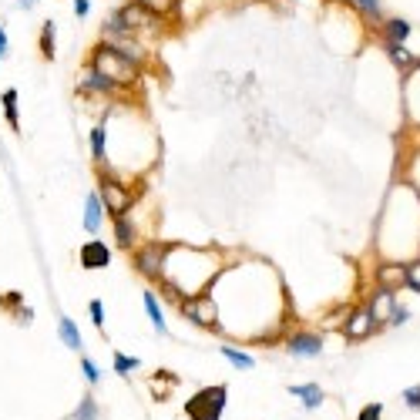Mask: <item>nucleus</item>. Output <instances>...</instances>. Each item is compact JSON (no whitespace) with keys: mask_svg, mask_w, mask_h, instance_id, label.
<instances>
[{"mask_svg":"<svg viewBox=\"0 0 420 420\" xmlns=\"http://www.w3.org/2000/svg\"><path fill=\"white\" fill-rule=\"evenodd\" d=\"M57 333H61V343L67 346V350H81V330H77V323L71 316L57 319Z\"/></svg>","mask_w":420,"mask_h":420,"instance_id":"412c9836","label":"nucleus"},{"mask_svg":"<svg viewBox=\"0 0 420 420\" xmlns=\"http://www.w3.org/2000/svg\"><path fill=\"white\" fill-rule=\"evenodd\" d=\"M410 34H414L410 21H404V17H383V24H380V40L383 44H404Z\"/></svg>","mask_w":420,"mask_h":420,"instance_id":"4468645a","label":"nucleus"},{"mask_svg":"<svg viewBox=\"0 0 420 420\" xmlns=\"http://www.w3.org/2000/svg\"><path fill=\"white\" fill-rule=\"evenodd\" d=\"M286 350L299 360H313L323 353V336L313 330H296V333H286Z\"/></svg>","mask_w":420,"mask_h":420,"instance_id":"1a4fd4ad","label":"nucleus"},{"mask_svg":"<svg viewBox=\"0 0 420 420\" xmlns=\"http://www.w3.org/2000/svg\"><path fill=\"white\" fill-rule=\"evenodd\" d=\"M179 377L175 373H168V370H162V373H155V380H152V394L158 397V400H165L168 390H165V383H175Z\"/></svg>","mask_w":420,"mask_h":420,"instance_id":"a878e982","label":"nucleus"},{"mask_svg":"<svg viewBox=\"0 0 420 420\" xmlns=\"http://www.w3.org/2000/svg\"><path fill=\"white\" fill-rule=\"evenodd\" d=\"M115 242L121 245V249H128V253H135L138 245V229H135V222H131V216H121L115 219Z\"/></svg>","mask_w":420,"mask_h":420,"instance_id":"f3484780","label":"nucleus"},{"mask_svg":"<svg viewBox=\"0 0 420 420\" xmlns=\"http://www.w3.org/2000/svg\"><path fill=\"white\" fill-rule=\"evenodd\" d=\"M141 303H145V313H148V319H152V326L162 336H168V326H165V313H162V303H158V296L152 293V289H145L141 293Z\"/></svg>","mask_w":420,"mask_h":420,"instance_id":"a211bd4d","label":"nucleus"},{"mask_svg":"<svg viewBox=\"0 0 420 420\" xmlns=\"http://www.w3.org/2000/svg\"><path fill=\"white\" fill-rule=\"evenodd\" d=\"M74 420H98V404H94L91 394L81 397V404H77V410H74Z\"/></svg>","mask_w":420,"mask_h":420,"instance_id":"393cba45","label":"nucleus"},{"mask_svg":"<svg viewBox=\"0 0 420 420\" xmlns=\"http://www.w3.org/2000/svg\"><path fill=\"white\" fill-rule=\"evenodd\" d=\"M165 255H168V242L148 239L145 245H138V249L131 253V262H135V272H138L141 280L158 282V280H162V269H165Z\"/></svg>","mask_w":420,"mask_h":420,"instance_id":"20e7f679","label":"nucleus"},{"mask_svg":"<svg viewBox=\"0 0 420 420\" xmlns=\"http://www.w3.org/2000/svg\"><path fill=\"white\" fill-rule=\"evenodd\" d=\"M115 17L125 24V31H131V34H135V31H148V27L158 21V17H155L145 4H138V0H128L121 11H115Z\"/></svg>","mask_w":420,"mask_h":420,"instance_id":"9d476101","label":"nucleus"},{"mask_svg":"<svg viewBox=\"0 0 420 420\" xmlns=\"http://www.w3.org/2000/svg\"><path fill=\"white\" fill-rule=\"evenodd\" d=\"M182 316L195 323V326H202V330H216L219 326V303L212 293H202V296H189V299H182Z\"/></svg>","mask_w":420,"mask_h":420,"instance_id":"39448f33","label":"nucleus"},{"mask_svg":"<svg viewBox=\"0 0 420 420\" xmlns=\"http://www.w3.org/2000/svg\"><path fill=\"white\" fill-rule=\"evenodd\" d=\"M407 289L420 296V255L407 259Z\"/></svg>","mask_w":420,"mask_h":420,"instance_id":"cd10ccee","label":"nucleus"},{"mask_svg":"<svg viewBox=\"0 0 420 420\" xmlns=\"http://www.w3.org/2000/svg\"><path fill=\"white\" fill-rule=\"evenodd\" d=\"M91 158L104 165V158H108V125L98 121V125L91 128Z\"/></svg>","mask_w":420,"mask_h":420,"instance_id":"6ab92c4d","label":"nucleus"},{"mask_svg":"<svg viewBox=\"0 0 420 420\" xmlns=\"http://www.w3.org/2000/svg\"><path fill=\"white\" fill-rule=\"evenodd\" d=\"M81 373H84V380H88L91 387H94V383L101 380V370L94 367V363H91V360H81Z\"/></svg>","mask_w":420,"mask_h":420,"instance_id":"2f4dec72","label":"nucleus"},{"mask_svg":"<svg viewBox=\"0 0 420 420\" xmlns=\"http://www.w3.org/2000/svg\"><path fill=\"white\" fill-rule=\"evenodd\" d=\"M17 4H21V7H27V4H31V0H17Z\"/></svg>","mask_w":420,"mask_h":420,"instance_id":"e433bc0d","label":"nucleus"},{"mask_svg":"<svg viewBox=\"0 0 420 420\" xmlns=\"http://www.w3.org/2000/svg\"><path fill=\"white\" fill-rule=\"evenodd\" d=\"M383 326L373 319V313H370L367 303H360L350 309V316H346L343 323V336L350 340V343H363V340H370V336H377Z\"/></svg>","mask_w":420,"mask_h":420,"instance_id":"423d86ee","label":"nucleus"},{"mask_svg":"<svg viewBox=\"0 0 420 420\" xmlns=\"http://www.w3.org/2000/svg\"><path fill=\"white\" fill-rule=\"evenodd\" d=\"M141 360L138 357H125V353H115V373H121V377H128L131 370H138Z\"/></svg>","mask_w":420,"mask_h":420,"instance_id":"c85d7f7f","label":"nucleus"},{"mask_svg":"<svg viewBox=\"0 0 420 420\" xmlns=\"http://www.w3.org/2000/svg\"><path fill=\"white\" fill-rule=\"evenodd\" d=\"M229 404V387L216 383V387H202L199 394L185 400V417L189 420H222V410Z\"/></svg>","mask_w":420,"mask_h":420,"instance_id":"7ed1b4c3","label":"nucleus"},{"mask_svg":"<svg viewBox=\"0 0 420 420\" xmlns=\"http://www.w3.org/2000/svg\"><path fill=\"white\" fill-rule=\"evenodd\" d=\"M0 101H4V115H7V125H11V128H17V125H21V111H17V91H13V88H7V91H4V98H0Z\"/></svg>","mask_w":420,"mask_h":420,"instance_id":"5701e85b","label":"nucleus"},{"mask_svg":"<svg viewBox=\"0 0 420 420\" xmlns=\"http://www.w3.org/2000/svg\"><path fill=\"white\" fill-rule=\"evenodd\" d=\"M289 394L303 404L306 410H316V407H323V400H326V394L319 390L316 383H296V387H289Z\"/></svg>","mask_w":420,"mask_h":420,"instance_id":"dca6fc26","label":"nucleus"},{"mask_svg":"<svg viewBox=\"0 0 420 420\" xmlns=\"http://www.w3.org/2000/svg\"><path fill=\"white\" fill-rule=\"evenodd\" d=\"M81 266L84 269H104V266H111V249L104 245L101 239H88L84 245H81Z\"/></svg>","mask_w":420,"mask_h":420,"instance_id":"f8f14e48","label":"nucleus"},{"mask_svg":"<svg viewBox=\"0 0 420 420\" xmlns=\"http://www.w3.org/2000/svg\"><path fill=\"white\" fill-rule=\"evenodd\" d=\"M330 4H333V0H330Z\"/></svg>","mask_w":420,"mask_h":420,"instance_id":"4c0bfd02","label":"nucleus"},{"mask_svg":"<svg viewBox=\"0 0 420 420\" xmlns=\"http://www.w3.org/2000/svg\"><path fill=\"white\" fill-rule=\"evenodd\" d=\"M407 319H410V309H407V306H397V309H394V316H390V323H387V326H394V330H400V326H404Z\"/></svg>","mask_w":420,"mask_h":420,"instance_id":"72a5a7b5","label":"nucleus"},{"mask_svg":"<svg viewBox=\"0 0 420 420\" xmlns=\"http://www.w3.org/2000/svg\"><path fill=\"white\" fill-rule=\"evenodd\" d=\"M222 357L229 360L236 370H253L255 367V360L249 357V353H242L239 346H232V343H222Z\"/></svg>","mask_w":420,"mask_h":420,"instance_id":"4be33fe9","label":"nucleus"},{"mask_svg":"<svg viewBox=\"0 0 420 420\" xmlns=\"http://www.w3.org/2000/svg\"><path fill=\"white\" fill-rule=\"evenodd\" d=\"M88 64L94 71H101L108 81H115L118 88H135L141 81V64H135L131 57H125L121 51H115L111 44H98L94 51H91Z\"/></svg>","mask_w":420,"mask_h":420,"instance_id":"f257e3e1","label":"nucleus"},{"mask_svg":"<svg viewBox=\"0 0 420 420\" xmlns=\"http://www.w3.org/2000/svg\"><path fill=\"white\" fill-rule=\"evenodd\" d=\"M77 91L88 94V98H98V94H101V98H118L125 88H118L115 81H108L101 71H94L91 64H84V67H81V77H77Z\"/></svg>","mask_w":420,"mask_h":420,"instance_id":"0eeeda50","label":"nucleus"},{"mask_svg":"<svg viewBox=\"0 0 420 420\" xmlns=\"http://www.w3.org/2000/svg\"><path fill=\"white\" fill-rule=\"evenodd\" d=\"M357 420H383V404H367L357 414Z\"/></svg>","mask_w":420,"mask_h":420,"instance_id":"473e14b6","label":"nucleus"},{"mask_svg":"<svg viewBox=\"0 0 420 420\" xmlns=\"http://www.w3.org/2000/svg\"><path fill=\"white\" fill-rule=\"evenodd\" d=\"M346 4H350L363 21H370V24H383V4L380 0H346Z\"/></svg>","mask_w":420,"mask_h":420,"instance_id":"aec40b11","label":"nucleus"},{"mask_svg":"<svg viewBox=\"0 0 420 420\" xmlns=\"http://www.w3.org/2000/svg\"><path fill=\"white\" fill-rule=\"evenodd\" d=\"M4 57H7V31L0 27V61H4Z\"/></svg>","mask_w":420,"mask_h":420,"instance_id":"c9c22d12","label":"nucleus"},{"mask_svg":"<svg viewBox=\"0 0 420 420\" xmlns=\"http://www.w3.org/2000/svg\"><path fill=\"white\" fill-rule=\"evenodd\" d=\"M373 282L380 286V289H407V262L404 259H380L377 269H373Z\"/></svg>","mask_w":420,"mask_h":420,"instance_id":"6e6552de","label":"nucleus"},{"mask_svg":"<svg viewBox=\"0 0 420 420\" xmlns=\"http://www.w3.org/2000/svg\"><path fill=\"white\" fill-rule=\"evenodd\" d=\"M400 400H404V407H407V410H414V414H417V410H420V383L407 387V390L400 394Z\"/></svg>","mask_w":420,"mask_h":420,"instance_id":"c756f323","label":"nucleus"},{"mask_svg":"<svg viewBox=\"0 0 420 420\" xmlns=\"http://www.w3.org/2000/svg\"><path fill=\"white\" fill-rule=\"evenodd\" d=\"M383 51H387V57L394 61V71H400L404 81L417 71V57L407 51V44H383Z\"/></svg>","mask_w":420,"mask_h":420,"instance_id":"ddd939ff","label":"nucleus"},{"mask_svg":"<svg viewBox=\"0 0 420 420\" xmlns=\"http://www.w3.org/2000/svg\"><path fill=\"white\" fill-rule=\"evenodd\" d=\"M367 306H370V313H373V319H377L380 326H387V323H390V316H394V309L400 303H397L394 289H380V286H373V293L367 296Z\"/></svg>","mask_w":420,"mask_h":420,"instance_id":"9b49d317","label":"nucleus"},{"mask_svg":"<svg viewBox=\"0 0 420 420\" xmlns=\"http://www.w3.org/2000/svg\"><path fill=\"white\" fill-rule=\"evenodd\" d=\"M138 4H145V7L158 17V21H162V17H172L175 7H179V0H138Z\"/></svg>","mask_w":420,"mask_h":420,"instance_id":"b1692460","label":"nucleus"},{"mask_svg":"<svg viewBox=\"0 0 420 420\" xmlns=\"http://www.w3.org/2000/svg\"><path fill=\"white\" fill-rule=\"evenodd\" d=\"M98 195H101V202H104V212H111V219L131 216V209L138 205V192L128 189L125 182L118 179V175H111V172H101Z\"/></svg>","mask_w":420,"mask_h":420,"instance_id":"f03ea898","label":"nucleus"},{"mask_svg":"<svg viewBox=\"0 0 420 420\" xmlns=\"http://www.w3.org/2000/svg\"><path fill=\"white\" fill-rule=\"evenodd\" d=\"M88 313H91V323H94V326L101 330V326H104V303H101V299H91V303H88Z\"/></svg>","mask_w":420,"mask_h":420,"instance_id":"7c9ffc66","label":"nucleus"},{"mask_svg":"<svg viewBox=\"0 0 420 420\" xmlns=\"http://www.w3.org/2000/svg\"><path fill=\"white\" fill-rule=\"evenodd\" d=\"M40 54H44L48 61H54V21H48L44 31H40Z\"/></svg>","mask_w":420,"mask_h":420,"instance_id":"bb28decb","label":"nucleus"},{"mask_svg":"<svg viewBox=\"0 0 420 420\" xmlns=\"http://www.w3.org/2000/svg\"><path fill=\"white\" fill-rule=\"evenodd\" d=\"M101 219H104V202H101L98 192H91L88 202H84V232H91V239H98Z\"/></svg>","mask_w":420,"mask_h":420,"instance_id":"2eb2a0df","label":"nucleus"},{"mask_svg":"<svg viewBox=\"0 0 420 420\" xmlns=\"http://www.w3.org/2000/svg\"><path fill=\"white\" fill-rule=\"evenodd\" d=\"M74 13H77V17H88V13H91V0H74Z\"/></svg>","mask_w":420,"mask_h":420,"instance_id":"f704fd0d","label":"nucleus"}]
</instances>
